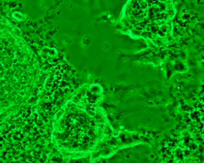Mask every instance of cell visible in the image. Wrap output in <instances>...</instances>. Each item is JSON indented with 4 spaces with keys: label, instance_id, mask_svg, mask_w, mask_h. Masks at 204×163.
Wrapping results in <instances>:
<instances>
[{
    "label": "cell",
    "instance_id": "cell-1",
    "mask_svg": "<svg viewBox=\"0 0 204 163\" xmlns=\"http://www.w3.org/2000/svg\"><path fill=\"white\" fill-rule=\"evenodd\" d=\"M43 82L36 54L18 29L0 20V123L27 107Z\"/></svg>",
    "mask_w": 204,
    "mask_h": 163
},
{
    "label": "cell",
    "instance_id": "cell-2",
    "mask_svg": "<svg viewBox=\"0 0 204 163\" xmlns=\"http://www.w3.org/2000/svg\"><path fill=\"white\" fill-rule=\"evenodd\" d=\"M95 85H84L66 100L54 117L52 140L61 149L73 152L83 147L100 132Z\"/></svg>",
    "mask_w": 204,
    "mask_h": 163
}]
</instances>
